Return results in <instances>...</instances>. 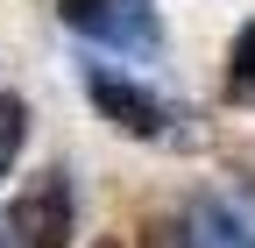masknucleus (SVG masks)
Masks as SVG:
<instances>
[{
    "label": "nucleus",
    "instance_id": "f257e3e1",
    "mask_svg": "<svg viewBox=\"0 0 255 248\" xmlns=\"http://www.w3.org/2000/svg\"><path fill=\"white\" fill-rule=\"evenodd\" d=\"M64 21L78 28V36L107 43V50H156L163 43V21H156L149 0H64Z\"/></svg>",
    "mask_w": 255,
    "mask_h": 248
},
{
    "label": "nucleus",
    "instance_id": "f03ea898",
    "mask_svg": "<svg viewBox=\"0 0 255 248\" xmlns=\"http://www.w3.org/2000/svg\"><path fill=\"white\" fill-rule=\"evenodd\" d=\"M14 234H21V248H71V170H43L36 184H28V192L14 199Z\"/></svg>",
    "mask_w": 255,
    "mask_h": 248
},
{
    "label": "nucleus",
    "instance_id": "7ed1b4c3",
    "mask_svg": "<svg viewBox=\"0 0 255 248\" xmlns=\"http://www.w3.org/2000/svg\"><path fill=\"white\" fill-rule=\"evenodd\" d=\"M85 92H92V107H100L114 128H121V135H142V142H156V135H163V121H170V114H163V100H156L149 85L121 78V71H92V78H85Z\"/></svg>",
    "mask_w": 255,
    "mask_h": 248
},
{
    "label": "nucleus",
    "instance_id": "20e7f679",
    "mask_svg": "<svg viewBox=\"0 0 255 248\" xmlns=\"http://www.w3.org/2000/svg\"><path fill=\"white\" fill-rule=\"evenodd\" d=\"M191 248H255V227H248L241 206L199 199V206H191Z\"/></svg>",
    "mask_w": 255,
    "mask_h": 248
},
{
    "label": "nucleus",
    "instance_id": "39448f33",
    "mask_svg": "<svg viewBox=\"0 0 255 248\" xmlns=\"http://www.w3.org/2000/svg\"><path fill=\"white\" fill-rule=\"evenodd\" d=\"M227 100L234 107H248L255 100V21L234 36V50H227Z\"/></svg>",
    "mask_w": 255,
    "mask_h": 248
},
{
    "label": "nucleus",
    "instance_id": "423d86ee",
    "mask_svg": "<svg viewBox=\"0 0 255 248\" xmlns=\"http://www.w3.org/2000/svg\"><path fill=\"white\" fill-rule=\"evenodd\" d=\"M21 142H28V107H21V92H0V177L14 170Z\"/></svg>",
    "mask_w": 255,
    "mask_h": 248
}]
</instances>
